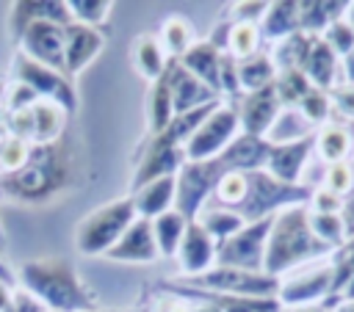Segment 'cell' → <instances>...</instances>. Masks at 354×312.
<instances>
[{
    "label": "cell",
    "instance_id": "10",
    "mask_svg": "<svg viewBox=\"0 0 354 312\" xmlns=\"http://www.w3.org/2000/svg\"><path fill=\"white\" fill-rule=\"evenodd\" d=\"M14 80L25 83L28 88H33L39 94V99H53L55 105H61L66 113H72L77 108V97L72 88V80L64 72H55L22 52H17L14 58Z\"/></svg>",
    "mask_w": 354,
    "mask_h": 312
},
{
    "label": "cell",
    "instance_id": "31",
    "mask_svg": "<svg viewBox=\"0 0 354 312\" xmlns=\"http://www.w3.org/2000/svg\"><path fill=\"white\" fill-rule=\"evenodd\" d=\"M310 135H315V127L301 116V110L299 108H282L279 116L274 119V124L268 127L266 141L271 146H282V144H293V141H301Z\"/></svg>",
    "mask_w": 354,
    "mask_h": 312
},
{
    "label": "cell",
    "instance_id": "60",
    "mask_svg": "<svg viewBox=\"0 0 354 312\" xmlns=\"http://www.w3.org/2000/svg\"><path fill=\"white\" fill-rule=\"evenodd\" d=\"M91 312H100V309H91Z\"/></svg>",
    "mask_w": 354,
    "mask_h": 312
},
{
    "label": "cell",
    "instance_id": "41",
    "mask_svg": "<svg viewBox=\"0 0 354 312\" xmlns=\"http://www.w3.org/2000/svg\"><path fill=\"white\" fill-rule=\"evenodd\" d=\"M246 191H249V177L243 171H224L213 191V202L221 207L238 210L246 199Z\"/></svg>",
    "mask_w": 354,
    "mask_h": 312
},
{
    "label": "cell",
    "instance_id": "54",
    "mask_svg": "<svg viewBox=\"0 0 354 312\" xmlns=\"http://www.w3.org/2000/svg\"><path fill=\"white\" fill-rule=\"evenodd\" d=\"M14 290H17V287H8V284L0 282V312H8V309H11V304H14Z\"/></svg>",
    "mask_w": 354,
    "mask_h": 312
},
{
    "label": "cell",
    "instance_id": "56",
    "mask_svg": "<svg viewBox=\"0 0 354 312\" xmlns=\"http://www.w3.org/2000/svg\"><path fill=\"white\" fill-rule=\"evenodd\" d=\"M279 312H329L324 306H299V309H279Z\"/></svg>",
    "mask_w": 354,
    "mask_h": 312
},
{
    "label": "cell",
    "instance_id": "52",
    "mask_svg": "<svg viewBox=\"0 0 354 312\" xmlns=\"http://www.w3.org/2000/svg\"><path fill=\"white\" fill-rule=\"evenodd\" d=\"M8 312H47V309H44V304H41V301H36L28 290L17 287V290H14V304H11V309H8Z\"/></svg>",
    "mask_w": 354,
    "mask_h": 312
},
{
    "label": "cell",
    "instance_id": "55",
    "mask_svg": "<svg viewBox=\"0 0 354 312\" xmlns=\"http://www.w3.org/2000/svg\"><path fill=\"white\" fill-rule=\"evenodd\" d=\"M340 66H343V83H351L354 86V52H348L346 58H340Z\"/></svg>",
    "mask_w": 354,
    "mask_h": 312
},
{
    "label": "cell",
    "instance_id": "9",
    "mask_svg": "<svg viewBox=\"0 0 354 312\" xmlns=\"http://www.w3.org/2000/svg\"><path fill=\"white\" fill-rule=\"evenodd\" d=\"M271 224H274V218L249 221L232 237L216 243V265L238 268V271H263L266 240H268Z\"/></svg>",
    "mask_w": 354,
    "mask_h": 312
},
{
    "label": "cell",
    "instance_id": "15",
    "mask_svg": "<svg viewBox=\"0 0 354 312\" xmlns=\"http://www.w3.org/2000/svg\"><path fill=\"white\" fill-rule=\"evenodd\" d=\"M174 260H177L183 276L196 279V276L207 273V271L216 265V240H213L196 221H188L185 237H183V243H180Z\"/></svg>",
    "mask_w": 354,
    "mask_h": 312
},
{
    "label": "cell",
    "instance_id": "4",
    "mask_svg": "<svg viewBox=\"0 0 354 312\" xmlns=\"http://www.w3.org/2000/svg\"><path fill=\"white\" fill-rule=\"evenodd\" d=\"M136 218L138 215H136V207H133L130 196L97 207L77 226V235H75L77 251L86 254V257H105Z\"/></svg>",
    "mask_w": 354,
    "mask_h": 312
},
{
    "label": "cell",
    "instance_id": "3",
    "mask_svg": "<svg viewBox=\"0 0 354 312\" xmlns=\"http://www.w3.org/2000/svg\"><path fill=\"white\" fill-rule=\"evenodd\" d=\"M17 284L28 290L47 312H91L97 309V295L83 284L77 271L64 260H30L19 268Z\"/></svg>",
    "mask_w": 354,
    "mask_h": 312
},
{
    "label": "cell",
    "instance_id": "29",
    "mask_svg": "<svg viewBox=\"0 0 354 312\" xmlns=\"http://www.w3.org/2000/svg\"><path fill=\"white\" fill-rule=\"evenodd\" d=\"M133 64L138 69V75L149 83H155L158 77H163L166 66H169V58L158 41V36L152 33H141L136 41H133Z\"/></svg>",
    "mask_w": 354,
    "mask_h": 312
},
{
    "label": "cell",
    "instance_id": "50",
    "mask_svg": "<svg viewBox=\"0 0 354 312\" xmlns=\"http://www.w3.org/2000/svg\"><path fill=\"white\" fill-rule=\"evenodd\" d=\"M307 207H310V213H343V199L329 193L326 188H313Z\"/></svg>",
    "mask_w": 354,
    "mask_h": 312
},
{
    "label": "cell",
    "instance_id": "61",
    "mask_svg": "<svg viewBox=\"0 0 354 312\" xmlns=\"http://www.w3.org/2000/svg\"><path fill=\"white\" fill-rule=\"evenodd\" d=\"M0 138H3V135H0Z\"/></svg>",
    "mask_w": 354,
    "mask_h": 312
},
{
    "label": "cell",
    "instance_id": "57",
    "mask_svg": "<svg viewBox=\"0 0 354 312\" xmlns=\"http://www.w3.org/2000/svg\"><path fill=\"white\" fill-rule=\"evenodd\" d=\"M332 312H354V301H340Z\"/></svg>",
    "mask_w": 354,
    "mask_h": 312
},
{
    "label": "cell",
    "instance_id": "39",
    "mask_svg": "<svg viewBox=\"0 0 354 312\" xmlns=\"http://www.w3.org/2000/svg\"><path fill=\"white\" fill-rule=\"evenodd\" d=\"M310 229L313 235L326 243L332 251L340 248L348 235H346V224H343V215L340 213H310Z\"/></svg>",
    "mask_w": 354,
    "mask_h": 312
},
{
    "label": "cell",
    "instance_id": "33",
    "mask_svg": "<svg viewBox=\"0 0 354 312\" xmlns=\"http://www.w3.org/2000/svg\"><path fill=\"white\" fill-rule=\"evenodd\" d=\"M196 224L216 240V243H221V240H227V237H232L246 221L235 213V210H230V207H221V204H216L213 199L202 207V213L196 215Z\"/></svg>",
    "mask_w": 354,
    "mask_h": 312
},
{
    "label": "cell",
    "instance_id": "35",
    "mask_svg": "<svg viewBox=\"0 0 354 312\" xmlns=\"http://www.w3.org/2000/svg\"><path fill=\"white\" fill-rule=\"evenodd\" d=\"M332 254V295L354 301V237H348Z\"/></svg>",
    "mask_w": 354,
    "mask_h": 312
},
{
    "label": "cell",
    "instance_id": "27",
    "mask_svg": "<svg viewBox=\"0 0 354 312\" xmlns=\"http://www.w3.org/2000/svg\"><path fill=\"white\" fill-rule=\"evenodd\" d=\"M348 3H326V0H301L299 3V30L307 36H324V30L343 19Z\"/></svg>",
    "mask_w": 354,
    "mask_h": 312
},
{
    "label": "cell",
    "instance_id": "49",
    "mask_svg": "<svg viewBox=\"0 0 354 312\" xmlns=\"http://www.w3.org/2000/svg\"><path fill=\"white\" fill-rule=\"evenodd\" d=\"M6 133L14 135V138H22L28 144H33V110L30 108L11 110L8 113V121H6Z\"/></svg>",
    "mask_w": 354,
    "mask_h": 312
},
{
    "label": "cell",
    "instance_id": "23",
    "mask_svg": "<svg viewBox=\"0 0 354 312\" xmlns=\"http://www.w3.org/2000/svg\"><path fill=\"white\" fill-rule=\"evenodd\" d=\"M174 177H160V179L147 182L144 188H138V191L130 193L138 218L152 221V218L174 210V193H177V179Z\"/></svg>",
    "mask_w": 354,
    "mask_h": 312
},
{
    "label": "cell",
    "instance_id": "19",
    "mask_svg": "<svg viewBox=\"0 0 354 312\" xmlns=\"http://www.w3.org/2000/svg\"><path fill=\"white\" fill-rule=\"evenodd\" d=\"M55 22L61 28L72 25V14H69V3H61V0H17L11 6V17H8V28H11V36L19 39L22 30L30 25V22Z\"/></svg>",
    "mask_w": 354,
    "mask_h": 312
},
{
    "label": "cell",
    "instance_id": "22",
    "mask_svg": "<svg viewBox=\"0 0 354 312\" xmlns=\"http://www.w3.org/2000/svg\"><path fill=\"white\" fill-rule=\"evenodd\" d=\"M301 72L307 75L310 86H315V88H321V91H332L337 83H343V66H340V58L332 52V47H329L321 36L313 39Z\"/></svg>",
    "mask_w": 354,
    "mask_h": 312
},
{
    "label": "cell",
    "instance_id": "13",
    "mask_svg": "<svg viewBox=\"0 0 354 312\" xmlns=\"http://www.w3.org/2000/svg\"><path fill=\"white\" fill-rule=\"evenodd\" d=\"M332 295V265L315 268L310 273L293 276L288 282H279L277 304L282 309H299V306H318Z\"/></svg>",
    "mask_w": 354,
    "mask_h": 312
},
{
    "label": "cell",
    "instance_id": "18",
    "mask_svg": "<svg viewBox=\"0 0 354 312\" xmlns=\"http://www.w3.org/2000/svg\"><path fill=\"white\" fill-rule=\"evenodd\" d=\"M313 152H315V135L301 138V141H293V144L271 146L266 171H268L274 179H279V182L301 185V174H304L307 160H310Z\"/></svg>",
    "mask_w": 354,
    "mask_h": 312
},
{
    "label": "cell",
    "instance_id": "21",
    "mask_svg": "<svg viewBox=\"0 0 354 312\" xmlns=\"http://www.w3.org/2000/svg\"><path fill=\"white\" fill-rule=\"evenodd\" d=\"M268 155H271V144H268L266 138L241 133V135L221 152L218 160L224 163L227 171H243V174H252V171H266Z\"/></svg>",
    "mask_w": 354,
    "mask_h": 312
},
{
    "label": "cell",
    "instance_id": "46",
    "mask_svg": "<svg viewBox=\"0 0 354 312\" xmlns=\"http://www.w3.org/2000/svg\"><path fill=\"white\" fill-rule=\"evenodd\" d=\"M321 39L332 47V52H335L337 58H346L348 52H354V28L348 25L346 17H343V19H335V22L324 30Z\"/></svg>",
    "mask_w": 354,
    "mask_h": 312
},
{
    "label": "cell",
    "instance_id": "51",
    "mask_svg": "<svg viewBox=\"0 0 354 312\" xmlns=\"http://www.w3.org/2000/svg\"><path fill=\"white\" fill-rule=\"evenodd\" d=\"M232 22H252V25H260V19L266 17L268 11V3H235L232 6Z\"/></svg>",
    "mask_w": 354,
    "mask_h": 312
},
{
    "label": "cell",
    "instance_id": "11",
    "mask_svg": "<svg viewBox=\"0 0 354 312\" xmlns=\"http://www.w3.org/2000/svg\"><path fill=\"white\" fill-rule=\"evenodd\" d=\"M185 163V146L169 141L163 133L149 135L147 146L141 149V157L136 163V171L130 177V193L144 188L147 182H155L160 177H174Z\"/></svg>",
    "mask_w": 354,
    "mask_h": 312
},
{
    "label": "cell",
    "instance_id": "17",
    "mask_svg": "<svg viewBox=\"0 0 354 312\" xmlns=\"http://www.w3.org/2000/svg\"><path fill=\"white\" fill-rule=\"evenodd\" d=\"M102 44H105L102 30L86 28V25H77V22L66 25L64 28V69H66V77L83 72L100 55Z\"/></svg>",
    "mask_w": 354,
    "mask_h": 312
},
{
    "label": "cell",
    "instance_id": "53",
    "mask_svg": "<svg viewBox=\"0 0 354 312\" xmlns=\"http://www.w3.org/2000/svg\"><path fill=\"white\" fill-rule=\"evenodd\" d=\"M0 282L8 284V287H17V273H14L11 265L3 260V251H0Z\"/></svg>",
    "mask_w": 354,
    "mask_h": 312
},
{
    "label": "cell",
    "instance_id": "59",
    "mask_svg": "<svg viewBox=\"0 0 354 312\" xmlns=\"http://www.w3.org/2000/svg\"><path fill=\"white\" fill-rule=\"evenodd\" d=\"M6 248V232H3V224H0V251Z\"/></svg>",
    "mask_w": 354,
    "mask_h": 312
},
{
    "label": "cell",
    "instance_id": "12",
    "mask_svg": "<svg viewBox=\"0 0 354 312\" xmlns=\"http://www.w3.org/2000/svg\"><path fill=\"white\" fill-rule=\"evenodd\" d=\"M17 44H19L22 55H28V58H33V61L66 75V69H64V28L61 25L44 22V19L41 22H30L22 30V36L17 39Z\"/></svg>",
    "mask_w": 354,
    "mask_h": 312
},
{
    "label": "cell",
    "instance_id": "20",
    "mask_svg": "<svg viewBox=\"0 0 354 312\" xmlns=\"http://www.w3.org/2000/svg\"><path fill=\"white\" fill-rule=\"evenodd\" d=\"M105 257L113 262H155L160 254L152 237V224L144 218H136Z\"/></svg>",
    "mask_w": 354,
    "mask_h": 312
},
{
    "label": "cell",
    "instance_id": "26",
    "mask_svg": "<svg viewBox=\"0 0 354 312\" xmlns=\"http://www.w3.org/2000/svg\"><path fill=\"white\" fill-rule=\"evenodd\" d=\"M351 152H354V144H351L348 127H343L337 121H326L324 127L315 130V155L324 166L346 163V157Z\"/></svg>",
    "mask_w": 354,
    "mask_h": 312
},
{
    "label": "cell",
    "instance_id": "58",
    "mask_svg": "<svg viewBox=\"0 0 354 312\" xmlns=\"http://www.w3.org/2000/svg\"><path fill=\"white\" fill-rule=\"evenodd\" d=\"M346 19H348V25L354 28V3H348V11H346Z\"/></svg>",
    "mask_w": 354,
    "mask_h": 312
},
{
    "label": "cell",
    "instance_id": "36",
    "mask_svg": "<svg viewBox=\"0 0 354 312\" xmlns=\"http://www.w3.org/2000/svg\"><path fill=\"white\" fill-rule=\"evenodd\" d=\"M313 39H315V36H307V33L296 30V33H290L288 39L277 41V44L271 47V52H268L271 61H274V66H277V72L301 69V66H304V58H307V52H310Z\"/></svg>",
    "mask_w": 354,
    "mask_h": 312
},
{
    "label": "cell",
    "instance_id": "5",
    "mask_svg": "<svg viewBox=\"0 0 354 312\" xmlns=\"http://www.w3.org/2000/svg\"><path fill=\"white\" fill-rule=\"evenodd\" d=\"M249 177V191L243 204L235 210L246 224L249 221H263V218H274L279 210L285 207H296V204H310L313 188L310 185H288L274 179L268 171H252Z\"/></svg>",
    "mask_w": 354,
    "mask_h": 312
},
{
    "label": "cell",
    "instance_id": "25",
    "mask_svg": "<svg viewBox=\"0 0 354 312\" xmlns=\"http://www.w3.org/2000/svg\"><path fill=\"white\" fill-rule=\"evenodd\" d=\"M260 36L263 41H282L288 39L290 33L299 30V3L296 0H277V3H268V11L266 17L260 19Z\"/></svg>",
    "mask_w": 354,
    "mask_h": 312
},
{
    "label": "cell",
    "instance_id": "44",
    "mask_svg": "<svg viewBox=\"0 0 354 312\" xmlns=\"http://www.w3.org/2000/svg\"><path fill=\"white\" fill-rule=\"evenodd\" d=\"M296 108H299L301 116L318 130V127H324V124L329 121V116H332V99H329V91H321V88L313 86Z\"/></svg>",
    "mask_w": 354,
    "mask_h": 312
},
{
    "label": "cell",
    "instance_id": "43",
    "mask_svg": "<svg viewBox=\"0 0 354 312\" xmlns=\"http://www.w3.org/2000/svg\"><path fill=\"white\" fill-rule=\"evenodd\" d=\"M30 149H33V144H28V141L14 138V135L6 133V135L0 138V177L19 171V168L28 163Z\"/></svg>",
    "mask_w": 354,
    "mask_h": 312
},
{
    "label": "cell",
    "instance_id": "32",
    "mask_svg": "<svg viewBox=\"0 0 354 312\" xmlns=\"http://www.w3.org/2000/svg\"><path fill=\"white\" fill-rule=\"evenodd\" d=\"M149 224H152V237H155L158 254L160 257H177V248H180L185 229H188V218L180 215L177 210H169V213L152 218Z\"/></svg>",
    "mask_w": 354,
    "mask_h": 312
},
{
    "label": "cell",
    "instance_id": "38",
    "mask_svg": "<svg viewBox=\"0 0 354 312\" xmlns=\"http://www.w3.org/2000/svg\"><path fill=\"white\" fill-rule=\"evenodd\" d=\"M260 44H263V36H260V28L252 25V22H232L230 25V39H227V55H232L235 61H243V58H252L260 52Z\"/></svg>",
    "mask_w": 354,
    "mask_h": 312
},
{
    "label": "cell",
    "instance_id": "1",
    "mask_svg": "<svg viewBox=\"0 0 354 312\" xmlns=\"http://www.w3.org/2000/svg\"><path fill=\"white\" fill-rule=\"evenodd\" d=\"M75 182V157L72 149L64 141L44 144L30 149L28 163L14 171L0 177V193L25 202V204H44L61 191H66Z\"/></svg>",
    "mask_w": 354,
    "mask_h": 312
},
{
    "label": "cell",
    "instance_id": "30",
    "mask_svg": "<svg viewBox=\"0 0 354 312\" xmlns=\"http://www.w3.org/2000/svg\"><path fill=\"white\" fill-rule=\"evenodd\" d=\"M30 110H33V144L44 146V144L61 141L66 110L61 105H55L53 99H39Z\"/></svg>",
    "mask_w": 354,
    "mask_h": 312
},
{
    "label": "cell",
    "instance_id": "40",
    "mask_svg": "<svg viewBox=\"0 0 354 312\" xmlns=\"http://www.w3.org/2000/svg\"><path fill=\"white\" fill-rule=\"evenodd\" d=\"M310 80L301 69H288V72H277V80H274V91L282 102V108H296L304 94L310 91Z\"/></svg>",
    "mask_w": 354,
    "mask_h": 312
},
{
    "label": "cell",
    "instance_id": "16",
    "mask_svg": "<svg viewBox=\"0 0 354 312\" xmlns=\"http://www.w3.org/2000/svg\"><path fill=\"white\" fill-rule=\"evenodd\" d=\"M166 75H169V88H171L174 116L188 113V110H196V108L210 105V102H221V97H218L213 88H207L199 77H194L191 72H185L177 61H169Z\"/></svg>",
    "mask_w": 354,
    "mask_h": 312
},
{
    "label": "cell",
    "instance_id": "48",
    "mask_svg": "<svg viewBox=\"0 0 354 312\" xmlns=\"http://www.w3.org/2000/svg\"><path fill=\"white\" fill-rule=\"evenodd\" d=\"M332 99V113H337L346 121H354V86L351 83H337L329 91Z\"/></svg>",
    "mask_w": 354,
    "mask_h": 312
},
{
    "label": "cell",
    "instance_id": "42",
    "mask_svg": "<svg viewBox=\"0 0 354 312\" xmlns=\"http://www.w3.org/2000/svg\"><path fill=\"white\" fill-rule=\"evenodd\" d=\"M111 11H113L111 0H69L72 22L86 25V28H97L100 30V25L108 22Z\"/></svg>",
    "mask_w": 354,
    "mask_h": 312
},
{
    "label": "cell",
    "instance_id": "6",
    "mask_svg": "<svg viewBox=\"0 0 354 312\" xmlns=\"http://www.w3.org/2000/svg\"><path fill=\"white\" fill-rule=\"evenodd\" d=\"M277 276H268L263 271H238V268H221L213 265L207 273L191 279L194 287L210 295L221 298H277L279 293Z\"/></svg>",
    "mask_w": 354,
    "mask_h": 312
},
{
    "label": "cell",
    "instance_id": "45",
    "mask_svg": "<svg viewBox=\"0 0 354 312\" xmlns=\"http://www.w3.org/2000/svg\"><path fill=\"white\" fill-rule=\"evenodd\" d=\"M324 188L346 202V199L351 196V191H354V171H351V163H332V166H326V168H324Z\"/></svg>",
    "mask_w": 354,
    "mask_h": 312
},
{
    "label": "cell",
    "instance_id": "8",
    "mask_svg": "<svg viewBox=\"0 0 354 312\" xmlns=\"http://www.w3.org/2000/svg\"><path fill=\"white\" fill-rule=\"evenodd\" d=\"M224 163L216 160H185L183 168L177 171V193H174V210L180 215H185L188 221H196V215L202 213V207L213 199V191L224 174Z\"/></svg>",
    "mask_w": 354,
    "mask_h": 312
},
{
    "label": "cell",
    "instance_id": "28",
    "mask_svg": "<svg viewBox=\"0 0 354 312\" xmlns=\"http://www.w3.org/2000/svg\"><path fill=\"white\" fill-rule=\"evenodd\" d=\"M171 119H174V102H171L169 75L163 72V77L149 83V94H147V127H149V135L163 133L171 124Z\"/></svg>",
    "mask_w": 354,
    "mask_h": 312
},
{
    "label": "cell",
    "instance_id": "47",
    "mask_svg": "<svg viewBox=\"0 0 354 312\" xmlns=\"http://www.w3.org/2000/svg\"><path fill=\"white\" fill-rule=\"evenodd\" d=\"M39 102V94L33 91V88H28L25 83H19V80H11L8 86H6V91H3V108L11 113V110H25V108H33Z\"/></svg>",
    "mask_w": 354,
    "mask_h": 312
},
{
    "label": "cell",
    "instance_id": "14",
    "mask_svg": "<svg viewBox=\"0 0 354 312\" xmlns=\"http://www.w3.org/2000/svg\"><path fill=\"white\" fill-rule=\"evenodd\" d=\"M232 105H235L238 119H241V133L257 135V138H266L268 127L274 124V119L282 110V102H279L274 86L260 88V91H252V94H243Z\"/></svg>",
    "mask_w": 354,
    "mask_h": 312
},
{
    "label": "cell",
    "instance_id": "37",
    "mask_svg": "<svg viewBox=\"0 0 354 312\" xmlns=\"http://www.w3.org/2000/svg\"><path fill=\"white\" fill-rule=\"evenodd\" d=\"M158 41H160V47H163V52H166L169 61H180L196 39H194V28L188 25V19L169 17L160 25V30H158Z\"/></svg>",
    "mask_w": 354,
    "mask_h": 312
},
{
    "label": "cell",
    "instance_id": "24",
    "mask_svg": "<svg viewBox=\"0 0 354 312\" xmlns=\"http://www.w3.org/2000/svg\"><path fill=\"white\" fill-rule=\"evenodd\" d=\"M221 55L224 52H218L207 39H196L191 47H188V52L177 61L185 72H191L194 77H199L207 88H213L216 94H218V64H221ZM221 97V94H218Z\"/></svg>",
    "mask_w": 354,
    "mask_h": 312
},
{
    "label": "cell",
    "instance_id": "34",
    "mask_svg": "<svg viewBox=\"0 0 354 312\" xmlns=\"http://www.w3.org/2000/svg\"><path fill=\"white\" fill-rule=\"evenodd\" d=\"M238 80H241V91L243 94H252V91H260V88L274 86L277 66H274L271 55L260 50L257 55L238 61Z\"/></svg>",
    "mask_w": 354,
    "mask_h": 312
},
{
    "label": "cell",
    "instance_id": "2",
    "mask_svg": "<svg viewBox=\"0 0 354 312\" xmlns=\"http://www.w3.org/2000/svg\"><path fill=\"white\" fill-rule=\"evenodd\" d=\"M326 254H332V248L321 243L310 229V207L307 204L285 207L274 215V224L266 240L263 273L279 279L282 273Z\"/></svg>",
    "mask_w": 354,
    "mask_h": 312
},
{
    "label": "cell",
    "instance_id": "7",
    "mask_svg": "<svg viewBox=\"0 0 354 312\" xmlns=\"http://www.w3.org/2000/svg\"><path fill=\"white\" fill-rule=\"evenodd\" d=\"M241 135V119L232 102L221 99L213 113L199 124V130L188 138L185 144V160L202 163V160H216L221 152Z\"/></svg>",
    "mask_w": 354,
    "mask_h": 312
}]
</instances>
